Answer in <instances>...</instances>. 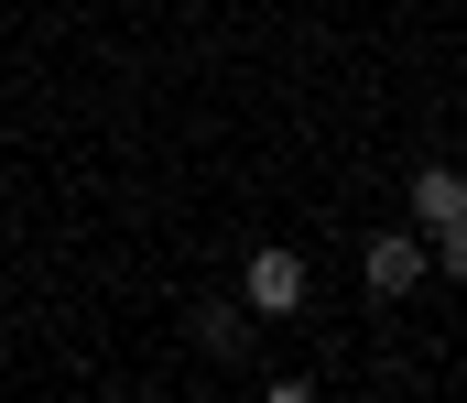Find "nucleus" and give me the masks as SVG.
<instances>
[{
    "mask_svg": "<svg viewBox=\"0 0 467 403\" xmlns=\"http://www.w3.org/2000/svg\"><path fill=\"white\" fill-rule=\"evenodd\" d=\"M239 294H250V316H294V305L316 294V272H305V251L261 240V251H250V272H239Z\"/></svg>",
    "mask_w": 467,
    "mask_h": 403,
    "instance_id": "obj_1",
    "label": "nucleus"
},
{
    "mask_svg": "<svg viewBox=\"0 0 467 403\" xmlns=\"http://www.w3.org/2000/svg\"><path fill=\"white\" fill-rule=\"evenodd\" d=\"M358 272H369V294H413V283L435 272V240H413V229H380V240L358 251Z\"/></svg>",
    "mask_w": 467,
    "mask_h": 403,
    "instance_id": "obj_2",
    "label": "nucleus"
},
{
    "mask_svg": "<svg viewBox=\"0 0 467 403\" xmlns=\"http://www.w3.org/2000/svg\"><path fill=\"white\" fill-rule=\"evenodd\" d=\"M467 218V164H413V229H457Z\"/></svg>",
    "mask_w": 467,
    "mask_h": 403,
    "instance_id": "obj_3",
    "label": "nucleus"
},
{
    "mask_svg": "<svg viewBox=\"0 0 467 403\" xmlns=\"http://www.w3.org/2000/svg\"><path fill=\"white\" fill-rule=\"evenodd\" d=\"M196 338H207V349H218V360H239V349H250V294H207V305H196Z\"/></svg>",
    "mask_w": 467,
    "mask_h": 403,
    "instance_id": "obj_4",
    "label": "nucleus"
},
{
    "mask_svg": "<svg viewBox=\"0 0 467 403\" xmlns=\"http://www.w3.org/2000/svg\"><path fill=\"white\" fill-rule=\"evenodd\" d=\"M424 240H435V272H446V283H467V218H457V229H424Z\"/></svg>",
    "mask_w": 467,
    "mask_h": 403,
    "instance_id": "obj_5",
    "label": "nucleus"
}]
</instances>
